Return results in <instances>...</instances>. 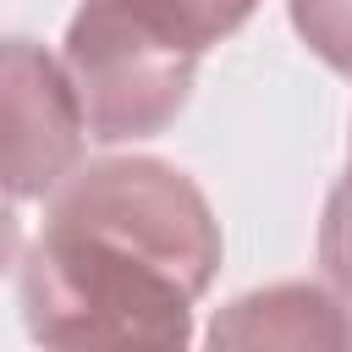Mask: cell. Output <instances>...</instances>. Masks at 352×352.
<instances>
[{"mask_svg": "<svg viewBox=\"0 0 352 352\" xmlns=\"http://www.w3.org/2000/svg\"><path fill=\"white\" fill-rule=\"evenodd\" d=\"M220 264L204 192L160 160L72 176L28 253L22 308L50 346H182Z\"/></svg>", "mask_w": 352, "mask_h": 352, "instance_id": "6da1fadb", "label": "cell"}, {"mask_svg": "<svg viewBox=\"0 0 352 352\" xmlns=\"http://www.w3.org/2000/svg\"><path fill=\"white\" fill-rule=\"evenodd\" d=\"M198 55H182L126 22L110 0H88L72 16L66 33V77L77 88L82 121L94 138L121 143V138H148L160 132L192 88Z\"/></svg>", "mask_w": 352, "mask_h": 352, "instance_id": "7a4b0ae2", "label": "cell"}, {"mask_svg": "<svg viewBox=\"0 0 352 352\" xmlns=\"http://www.w3.org/2000/svg\"><path fill=\"white\" fill-rule=\"evenodd\" d=\"M82 104L38 44L0 38V192L44 198L82 148Z\"/></svg>", "mask_w": 352, "mask_h": 352, "instance_id": "3957f363", "label": "cell"}, {"mask_svg": "<svg viewBox=\"0 0 352 352\" xmlns=\"http://www.w3.org/2000/svg\"><path fill=\"white\" fill-rule=\"evenodd\" d=\"M214 341H324V346H341L352 341V324L336 314V302L314 286H280V292H264V297H242L231 308L226 324H214Z\"/></svg>", "mask_w": 352, "mask_h": 352, "instance_id": "277c9868", "label": "cell"}, {"mask_svg": "<svg viewBox=\"0 0 352 352\" xmlns=\"http://www.w3.org/2000/svg\"><path fill=\"white\" fill-rule=\"evenodd\" d=\"M110 6L182 55H204L253 11V0H110Z\"/></svg>", "mask_w": 352, "mask_h": 352, "instance_id": "5b68a950", "label": "cell"}, {"mask_svg": "<svg viewBox=\"0 0 352 352\" xmlns=\"http://www.w3.org/2000/svg\"><path fill=\"white\" fill-rule=\"evenodd\" d=\"M292 16L308 50L352 77V0H292Z\"/></svg>", "mask_w": 352, "mask_h": 352, "instance_id": "8992f818", "label": "cell"}, {"mask_svg": "<svg viewBox=\"0 0 352 352\" xmlns=\"http://www.w3.org/2000/svg\"><path fill=\"white\" fill-rule=\"evenodd\" d=\"M319 258L330 270V280L352 297V165L341 176V187L330 192V209H324V231H319Z\"/></svg>", "mask_w": 352, "mask_h": 352, "instance_id": "52a82bcc", "label": "cell"}, {"mask_svg": "<svg viewBox=\"0 0 352 352\" xmlns=\"http://www.w3.org/2000/svg\"><path fill=\"white\" fill-rule=\"evenodd\" d=\"M16 248H22V226H16V214L0 204V270L16 258Z\"/></svg>", "mask_w": 352, "mask_h": 352, "instance_id": "ba28073f", "label": "cell"}]
</instances>
